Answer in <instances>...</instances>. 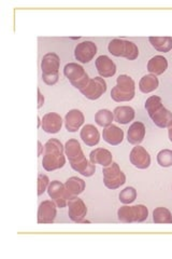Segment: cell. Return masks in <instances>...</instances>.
<instances>
[{
  "label": "cell",
  "mask_w": 172,
  "mask_h": 259,
  "mask_svg": "<svg viewBox=\"0 0 172 259\" xmlns=\"http://www.w3.org/2000/svg\"><path fill=\"white\" fill-rule=\"evenodd\" d=\"M65 152H66L71 167L76 172L85 177H91L95 174V164H93L91 161H88L85 158L81 145L77 140H69L66 143V145H65Z\"/></svg>",
  "instance_id": "1"
},
{
  "label": "cell",
  "mask_w": 172,
  "mask_h": 259,
  "mask_svg": "<svg viewBox=\"0 0 172 259\" xmlns=\"http://www.w3.org/2000/svg\"><path fill=\"white\" fill-rule=\"evenodd\" d=\"M65 147L56 139L48 140L44 145L42 166L47 172H53L62 168L66 163L65 158Z\"/></svg>",
  "instance_id": "2"
},
{
  "label": "cell",
  "mask_w": 172,
  "mask_h": 259,
  "mask_svg": "<svg viewBox=\"0 0 172 259\" xmlns=\"http://www.w3.org/2000/svg\"><path fill=\"white\" fill-rule=\"evenodd\" d=\"M144 106L153 123L156 126L165 128L172 124V112L163 106L159 96L153 95L149 97Z\"/></svg>",
  "instance_id": "3"
},
{
  "label": "cell",
  "mask_w": 172,
  "mask_h": 259,
  "mask_svg": "<svg viewBox=\"0 0 172 259\" xmlns=\"http://www.w3.org/2000/svg\"><path fill=\"white\" fill-rule=\"evenodd\" d=\"M61 60L56 53L45 54L41 61V69H42V80L47 85H54L59 81Z\"/></svg>",
  "instance_id": "4"
},
{
  "label": "cell",
  "mask_w": 172,
  "mask_h": 259,
  "mask_svg": "<svg viewBox=\"0 0 172 259\" xmlns=\"http://www.w3.org/2000/svg\"><path fill=\"white\" fill-rule=\"evenodd\" d=\"M136 84L132 77L121 75L117 79V85L112 89L111 97L118 103L129 102L135 97Z\"/></svg>",
  "instance_id": "5"
},
{
  "label": "cell",
  "mask_w": 172,
  "mask_h": 259,
  "mask_svg": "<svg viewBox=\"0 0 172 259\" xmlns=\"http://www.w3.org/2000/svg\"><path fill=\"white\" fill-rule=\"evenodd\" d=\"M108 50L117 58H125L129 61L136 60L139 55V49L136 44L123 39H113L108 46Z\"/></svg>",
  "instance_id": "6"
},
{
  "label": "cell",
  "mask_w": 172,
  "mask_h": 259,
  "mask_svg": "<svg viewBox=\"0 0 172 259\" xmlns=\"http://www.w3.org/2000/svg\"><path fill=\"white\" fill-rule=\"evenodd\" d=\"M149 216V209L143 204H138L134 206H122L118 210L119 221L125 224L142 223Z\"/></svg>",
  "instance_id": "7"
},
{
  "label": "cell",
  "mask_w": 172,
  "mask_h": 259,
  "mask_svg": "<svg viewBox=\"0 0 172 259\" xmlns=\"http://www.w3.org/2000/svg\"><path fill=\"white\" fill-rule=\"evenodd\" d=\"M103 173V184L106 188L116 190L126 183V176L121 171L117 162H112L109 166H105L102 169Z\"/></svg>",
  "instance_id": "8"
},
{
  "label": "cell",
  "mask_w": 172,
  "mask_h": 259,
  "mask_svg": "<svg viewBox=\"0 0 172 259\" xmlns=\"http://www.w3.org/2000/svg\"><path fill=\"white\" fill-rule=\"evenodd\" d=\"M64 74L76 89H83L89 81V77L84 68L77 63H69L64 68Z\"/></svg>",
  "instance_id": "9"
},
{
  "label": "cell",
  "mask_w": 172,
  "mask_h": 259,
  "mask_svg": "<svg viewBox=\"0 0 172 259\" xmlns=\"http://www.w3.org/2000/svg\"><path fill=\"white\" fill-rule=\"evenodd\" d=\"M106 91V82L103 78L95 77L93 79H89L88 83L81 89L80 92L83 94L87 100L96 101L105 93Z\"/></svg>",
  "instance_id": "10"
},
{
  "label": "cell",
  "mask_w": 172,
  "mask_h": 259,
  "mask_svg": "<svg viewBox=\"0 0 172 259\" xmlns=\"http://www.w3.org/2000/svg\"><path fill=\"white\" fill-rule=\"evenodd\" d=\"M47 193L57 207L60 208H64L66 206L68 200L70 199L66 187L60 181H53L50 183L47 188Z\"/></svg>",
  "instance_id": "11"
},
{
  "label": "cell",
  "mask_w": 172,
  "mask_h": 259,
  "mask_svg": "<svg viewBox=\"0 0 172 259\" xmlns=\"http://www.w3.org/2000/svg\"><path fill=\"white\" fill-rule=\"evenodd\" d=\"M67 205L70 220L75 223H82L87 214V207L84 201L78 197H72L68 200Z\"/></svg>",
  "instance_id": "12"
},
{
  "label": "cell",
  "mask_w": 172,
  "mask_h": 259,
  "mask_svg": "<svg viewBox=\"0 0 172 259\" xmlns=\"http://www.w3.org/2000/svg\"><path fill=\"white\" fill-rule=\"evenodd\" d=\"M129 159L132 164L140 169H145L151 165V156L150 153L146 151L141 146L137 145L136 147L133 148V150L130 151Z\"/></svg>",
  "instance_id": "13"
},
{
  "label": "cell",
  "mask_w": 172,
  "mask_h": 259,
  "mask_svg": "<svg viewBox=\"0 0 172 259\" xmlns=\"http://www.w3.org/2000/svg\"><path fill=\"white\" fill-rule=\"evenodd\" d=\"M97 53V46L93 41H83L75 49V58L77 61L86 64L89 63Z\"/></svg>",
  "instance_id": "14"
},
{
  "label": "cell",
  "mask_w": 172,
  "mask_h": 259,
  "mask_svg": "<svg viewBox=\"0 0 172 259\" xmlns=\"http://www.w3.org/2000/svg\"><path fill=\"white\" fill-rule=\"evenodd\" d=\"M56 217V206L53 201H43L38 208V224H53Z\"/></svg>",
  "instance_id": "15"
},
{
  "label": "cell",
  "mask_w": 172,
  "mask_h": 259,
  "mask_svg": "<svg viewBox=\"0 0 172 259\" xmlns=\"http://www.w3.org/2000/svg\"><path fill=\"white\" fill-rule=\"evenodd\" d=\"M42 126L43 131L48 134H56L61 131L63 125L62 117L56 112H48L42 118Z\"/></svg>",
  "instance_id": "16"
},
{
  "label": "cell",
  "mask_w": 172,
  "mask_h": 259,
  "mask_svg": "<svg viewBox=\"0 0 172 259\" xmlns=\"http://www.w3.org/2000/svg\"><path fill=\"white\" fill-rule=\"evenodd\" d=\"M95 65L98 74L103 78H109L116 75L117 65L114 64V62L109 58V56L100 55L99 58H97Z\"/></svg>",
  "instance_id": "17"
},
{
  "label": "cell",
  "mask_w": 172,
  "mask_h": 259,
  "mask_svg": "<svg viewBox=\"0 0 172 259\" xmlns=\"http://www.w3.org/2000/svg\"><path fill=\"white\" fill-rule=\"evenodd\" d=\"M84 115L83 112L79 109H72L70 110L66 117H65V124L68 132L75 133L83 125L84 123Z\"/></svg>",
  "instance_id": "18"
},
{
  "label": "cell",
  "mask_w": 172,
  "mask_h": 259,
  "mask_svg": "<svg viewBox=\"0 0 172 259\" xmlns=\"http://www.w3.org/2000/svg\"><path fill=\"white\" fill-rule=\"evenodd\" d=\"M103 141L112 146L120 145L124 140V131L117 125H109L104 127L102 132Z\"/></svg>",
  "instance_id": "19"
},
{
  "label": "cell",
  "mask_w": 172,
  "mask_h": 259,
  "mask_svg": "<svg viewBox=\"0 0 172 259\" xmlns=\"http://www.w3.org/2000/svg\"><path fill=\"white\" fill-rule=\"evenodd\" d=\"M145 136V125L140 122V121H136L132 125L129 126L127 132V141L132 145H139L141 144L144 140Z\"/></svg>",
  "instance_id": "20"
},
{
  "label": "cell",
  "mask_w": 172,
  "mask_h": 259,
  "mask_svg": "<svg viewBox=\"0 0 172 259\" xmlns=\"http://www.w3.org/2000/svg\"><path fill=\"white\" fill-rule=\"evenodd\" d=\"M80 136L88 147H94L100 141V134L93 124H86L81 130Z\"/></svg>",
  "instance_id": "21"
},
{
  "label": "cell",
  "mask_w": 172,
  "mask_h": 259,
  "mask_svg": "<svg viewBox=\"0 0 172 259\" xmlns=\"http://www.w3.org/2000/svg\"><path fill=\"white\" fill-rule=\"evenodd\" d=\"M112 153L104 148H96L89 153V160L93 164H100L102 166H109L112 163Z\"/></svg>",
  "instance_id": "22"
},
{
  "label": "cell",
  "mask_w": 172,
  "mask_h": 259,
  "mask_svg": "<svg viewBox=\"0 0 172 259\" xmlns=\"http://www.w3.org/2000/svg\"><path fill=\"white\" fill-rule=\"evenodd\" d=\"M168 68V61L162 55H155L147 63V70L152 75L159 76L162 75Z\"/></svg>",
  "instance_id": "23"
},
{
  "label": "cell",
  "mask_w": 172,
  "mask_h": 259,
  "mask_svg": "<svg viewBox=\"0 0 172 259\" xmlns=\"http://www.w3.org/2000/svg\"><path fill=\"white\" fill-rule=\"evenodd\" d=\"M116 121L121 124H128L135 119V109L130 106H120L113 111Z\"/></svg>",
  "instance_id": "24"
},
{
  "label": "cell",
  "mask_w": 172,
  "mask_h": 259,
  "mask_svg": "<svg viewBox=\"0 0 172 259\" xmlns=\"http://www.w3.org/2000/svg\"><path fill=\"white\" fill-rule=\"evenodd\" d=\"M65 187H66L70 198L78 197L79 194H81L84 191L85 182L79 177L73 176V177H70L69 180H67L66 184H65Z\"/></svg>",
  "instance_id": "25"
},
{
  "label": "cell",
  "mask_w": 172,
  "mask_h": 259,
  "mask_svg": "<svg viewBox=\"0 0 172 259\" xmlns=\"http://www.w3.org/2000/svg\"><path fill=\"white\" fill-rule=\"evenodd\" d=\"M159 85L158 78L155 75H146L141 78L140 82H139V89L142 93H151L156 90Z\"/></svg>",
  "instance_id": "26"
},
{
  "label": "cell",
  "mask_w": 172,
  "mask_h": 259,
  "mask_svg": "<svg viewBox=\"0 0 172 259\" xmlns=\"http://www.w3.org/2000/svg\"><path fill=\"white\" fill-rule=\"evenodd\" d=\"M153 48L159 52L167 53L172 49V38L171 37H150L149 38Z\"/></svg>",
  "instance_id": "27"
},
{
  "label": "cell",
  "mask_w": 172,
  "mask_h": 259,
  "mask_svg": "<svg viewBox=\"0 0 172 259\" xmlns=\"http://www.w3.org/2000/svg\"><path fill=\"white\" fill-rule=\"evenodd\" d=\"M153 221L155 224H172V214L166 207H157L153 212Z\"/></svg>",
  "instance_id": "28"
},
{
  "label": "cell",
  "mask_w": 172,
  "mask_h": 259,
  "mask_svg": "<svg viewBox=\"0 0 172 259\" xmlns=\"http://www.w3.org/2000/svg\"><path fill=\"white\" fill-rule=\"evenodd\" d=\"M113 119H114V115L109 109H100L98 110L95 115L96 123L102 127L111 125L113 122Z\"/></svg>",
  "instance_id": "29"
},
{
  "label": "cell",
  "mask_w": 172,
  "mask_h": 259,
  "mask_svg": "<svg viewBox=\"0 0 172 259\" xmlns=\"http://www.w3.org/2000/svg\"><path fill=\"white\" fill-rule=\"evenodd\" d=\"M119 198L123 204H130L137 199V191L134 187H127L121 191Z\"/></svg>",
  "instance_id": "30"
},
{
  "label": "cell",
  "mask_w": 172,
  "mask_h": 259,
  "mask_svg": "<svg viewBox=\"0 0 172 259\" xmlns=\"http://www.w3.org/2000/svg\"><path fill=\"white\" fill-rule=\"evenodd\" d=\"M157 162L161 167H170L172 165V150L163 149L158 152Z\"/></svg>",
  "instance_id": "31"
},
{
  "label": "cell",
  "mask_w": 172,
  "mask_h": 259,
  "mask_svg": "<svg viewBox=\"0 0 172 259\" xmlns=\"http://www.w3.org/2000/svg\"><path fill=\"white\" fill-rule=\"evenodd\" d=\"M48 185H50V180H48V177L44 174H39V176H38V194L39 196H42L43 192L48 188Z\"/></svg>",
  "instance_id": "32"
},
{
  "label": "cell",
  "mask_w": 172,
  "mask_h": 259,
  "mask_svg": "<svg viewBox=\"0 0 172 259\" xmlns=\"http://www.w3.org/2000/svg\"><path fill=\"white\" fill-rule=\"evenodd\" d=\"M43 104H44V97L42 94H41L40 90H38V108L42 107Z\"/></svg>",
  "instance_id": "33"
},
{
  "label": "cell",
  "mask_w": 172,
  "mask_h": 259,
  "mask_svg": "<svg viewBox=\"0 0 172 259\" xmlns=\"http://www.w3.org/2000/svg\"><path fill=\"white\" fill-rule=\"evenodd\" d=\"M168 128H169V130H168V136H169L170 142L172 143V124H171Z\"/></svg>",
  "instance_id": "34"
},
{
  "label": "cell",
  "mask_w": 172,
  "mask_h": 259,
  "mask_svg": "<svg viewBox=\"0 0 172 259\" xmlns=\"http://www.w3.org/2000/svg\"><path fill=\"white\" fill-rule=\"evenodd\" d=\"M38 146H39V153H38V155L41 156V153H42V144L38 142Z\"/></svg>",
  "instance_id": "35"
}]
</instances>
